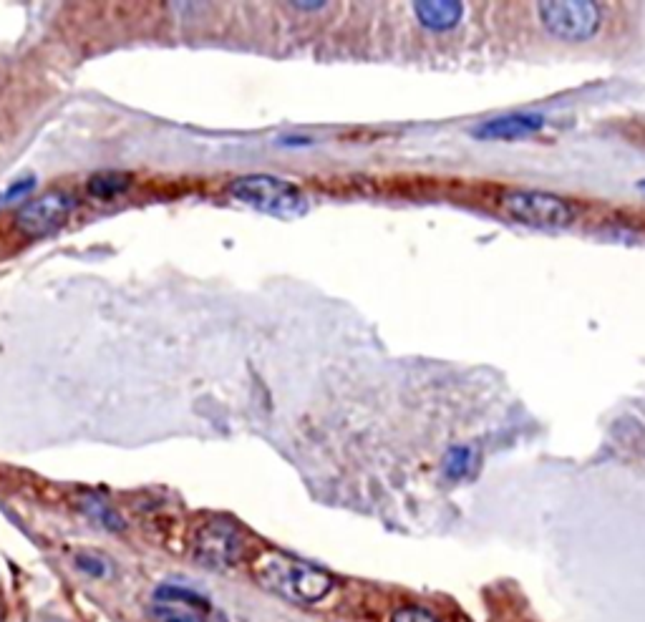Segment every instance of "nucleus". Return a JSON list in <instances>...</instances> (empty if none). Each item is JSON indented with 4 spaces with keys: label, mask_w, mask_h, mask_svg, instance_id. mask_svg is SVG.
Listing matches in <instances>:
<instances>
[{
    "label": "nucleus",
    "mask_w": 645,
    "mask_h": 622,
    "mask_svg": "<svg viewBox=\"0 0 645 622\" xmlns=\"http://www.w3.org/2000/svg\"><path fill=\"white\" fill-rule=\"evenodd\" d=\"M252 572L265 590L298 605H315L333 590V577L328 572L283 552H263Z\"/></svg>",
    "instance_id": "1"
},
{
    "label": "nucleus",
    "mask_w": 645,
    "mask_h": 622,
    "mask_svg": "<svg viewBox=\"0 0 645 622\" xmlns=\"http://www.w3.org/2000/svg\"><path fill=\"white\" fill-rule=\"evenodd\" d=\"M230 194L237 202L247 204L263 215L280 217V220H295L308 215L310 204L298 184L280 179L275 174H245L230 184Z\"/></svg>",
    "instance_id": "2"
},
{
    "label": "nucleus",
    "mask_w": 645,
    "mask_h": 622,
    "mask_svg": "<svg viewBox=\"0 0 645 622\" xmlns=\"http://www.w3.org/2000/svg\"><path fill=\"white\" fill-rule=\"evenodd\" d=\"M499 210L509 220L520 222L527 227H540V230H562L570 227L575 220V210L570 202L550 192L540 189H512L499 197Z\"/></svg>",
    "instance_id": "3"
},
{
    "label": "nucleus",
    "mask_w": 645,
    "mask_h": 622,
    "mask_svg": "<svg viewBox=\"0 0 645 622\" xmlns=\"http://www.w3.org/2000/svg\"><path fill=\"white\" fill-rule=\"evenodd\" d=\"M537 11L545 31L562 41H590L603 26V8L590 0H547Z\"/></svg>",
    "instance_id": "4"
},
{
    "label": "nucleus",
    "mask_w": 645,
    "mask_h": 622,
    "mask_svg": "<svg viewBox=\"0 0 645 622\" xmlns=\"http://www.w3.org/2000/svg\"><path fill=\"white\" fill-rule=\"evenodd\" d=\"M195 560L202 567L210 570H230L245 555V539L242 532L227 519H212V522L202 524L195 534V544H192Z\"/></svg>",
    "instance_id": "5"
},
{
    "label": "nucleus",
    "mask_w": 645,
    "mask_h": 622,
    "mask_svg": "<svg viewBox=\"0 0 645 622\" xmlns=\"http://www.w3.org/2000/svg\"><path fill=\"white\" fill-rule=\"evenodd\" d=\"M74 210V199L66 192H48L43 197L31 199L18 210V227L28 237H46L66 222Z\"/></svg>",
    "instance_id": "6"
},
{
    "label": "nucleus",
    "mask_w": 645,
    "mask_h": 622,
    "mask_svg": "<svg viewBox=\"0 0 645 622\" xmlns=\"http://www.w3.org/2000/svg\"><path fill=\"white\" fill-rule=\"evenodd\" d=\"M545 126V116L532 114V111H517V114H502L494 119L482 121L474 129L477 139H497V142H509V139H525V136L537 134Z\"/></svg>",
    "instance_id": "7"
},
{
    "label": "nucleus",
    "mask_w": 645,
    "mask_h": 622,
    "mask_svg": "<svg viewBox=\"0 0 645 622\" xmlns=\"http://www.w3.org/2000/svg\"><path fill=\"white\" fill-rule=\"evenodd\" d=\"M416 21L426 28V31H451L454 26H459L464 16L462 3L454 0H434V3H414Z\"/></svg>",
    "instance_id": "8"
},
{
    "label": "nucleus",
    "mask_w": 645,
    "mask_h": 622,
    "mask_svg": "<svg viewBox=\"0 0 645 622\" xmlns=\"http://www.w3.org/2000/svg\"><path fill=\"white\" fill-rule=\"evenodd\" d=\"M154 602L157 605H167V607H182V610H195V612H210V600L205 595H200L192 587H182V585H172V582H164L154 590Z\"/></svg>",
    "instance_id": "9"
},
{
    "label": "nucleus",
    "mask_w": 645,
    "mask_h": 622,
    "mask_svg": "<svg viewBox=\"0 0 645 622\" xmlns=\"http://www.w3.org/2000/svg\"><path fill=\"white\" fill-rule=\"evenodd\" d=\"M129 184H132V177H129V174L99 172L89 179L86 192L96 199H114L119 197V194H124L126 189H129Z\"/></svg>",
    "instance_id": "10"
},
{
    "label": "nucleus",
    "mask_w": 645,
    "mask_h": 622,
    "mask_svg": "<svg viewBox=\"0 0 645 622\" xmlns=\"http://www.w3.org/2000/svg\"><path fill=\"white\" fill-rule=\"evenodd\" d=\"M474 451L469 446H451L444 454L441 469H444L446 479H464L472 471Z\"/></svg>",
    "instance_id": "11"
},
{
    "label": "nucleus",
    "mask_w": 645,
    "mask_h": 622,
    "mask_svg": "<svg viewBox=\"0 0 645 622\" xmlns=\"http://www.w3.org/2000/svg\"><path fill=\"white\" fill-rule=\"evenodd\" d=\"M76 567H79L84 575L96 577V580H101V577L109 575V567H106V562L96 555H79L76 557Z\"/></svg>",
    "instance_id": "12"
},
{
    "label": "nucleus",
    "mask_w": 645,
    "mask_h": 622,
    "mask_svg": "<svg viewBox=\"0 0 645 622\" xmlns=\"http://www.w3.org/2000/svg\"><path fill=\"white\" fill-rule=\"evenodd\" d=\"M91 514H94L96 519H99L101 524H104L106 529H111V532H119L121 527H124V522H121V517L119 514L114 512V509H109L106 507V504H101V502H94L91 504V509H89Z\"/></svg>",
    "instance_id": "13"
},
{
    "label": "nucleus",
    "mask_w": 645,
    "mask_h": 622,
    "mask_svg": "<svg viewBox=\"0 0 645 622\" xmlns=\"http://www.w3.org/2000/svg\"><path fill=\"white\" fill-rule=\"evenodd\" d=\"M391 622H439L431 612L421 610V607H401L399 612H394Z\"/></svg>",
    "instance_id": "14"
},
{
    "label": "nucleus",
    "mask_w": 645,
    "mask_h": 622,
    "mask_svg": "<svg viewBox=\"0 0 645 622\" xmlns=\"http://www.w3.org/2000/svg\"><path fill=\"white\" fill-rule=\"evenodd\" d=\"M154 610L162 612L164 622H202L200 615L197 612H189V610H174V607H167V605H157Z\"/></svg>",
    "instance_id": "15"
},
{
    "label": "nucleus",
    "mask_w": 645,
    "mask_h": 622,
    "mask_svg": "<svg viewBox=\"0 0 645 622\" xmlns=\"http://www.w3.org/2000/svg\"><path fill=\"white\" fill-rule=\"evenodd\" d=\"M33 184H36V182H33V179H26V182H18V184H13V187L11 189H8V192L6 194H3V199H6V202H11V199H16L18 197V194H21V197H23V194H28V192H31V189H33Z\"/></svg>",
    "instance_id": "16"
},
{
    "label": "nucleus",
    "mask_w": 645,
    "mask_h": 622,
    "mask_svg": "<svg viewBox=\"0 0 645 622\" xmlns=\"http://www.w3.org/2000/svg\"><path fill=\"white\" fill-rule=\"evenodd\" d=\"M295 8H303V11H320V8H326V3H295Z\"/></svg>",
    "instance_id": "17"
},
{
    "label": "nucleus",
    "mask_w": 645,
    "mask_h": 622,
    "mask_svg": "<svg viewBox=\"0 0 645 622\" xmlns=\"http://www.w3.org/2000/svg\"><path fill=\"white\" fill-rule=\"evenodd\" d=\"M280 144H288V147H300V144H310V139H280Z\"/></svg>",
    "instance_id": "18"
},
{
    "label": "nucleus",
    "mask_w": 645,
    "mask_h": 622,
    "mask_svg": "<svg viewBox=\"0 0 645 622\" xmlns=\"http://www.w3.org/2000/svg\"><path fill=\"white\" fill-rule=\"evenodd\" d=\"M638 189H643V192H645V179H640V182H638Z\"/></svg>",
    "instance_id": "19"
}]
</instances>
